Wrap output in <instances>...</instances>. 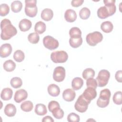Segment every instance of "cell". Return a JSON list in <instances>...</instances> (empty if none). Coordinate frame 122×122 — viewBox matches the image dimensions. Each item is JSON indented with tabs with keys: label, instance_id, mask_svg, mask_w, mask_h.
Here are the masks:
<instances>
[{
	"label": "cell",
	"instance_id": "obj_1",
	"mask_svg": "<svg viewBox=\"0 0 122 122\" xmlns=\"http://www.w3.org/2000/svg\"><path fill=\"white\" fill-rule=\"evenodd\" d=\"M0 37L3 40L10 39L17 33L16 28L11 24V21L7 19L2 20L0 23Z\"/></svg>",
	"mask_w": 122,
	"mask_h": 122
},
{
	"label": "cell",
	"instance_id": "obj_2",
	"mask_svg": "<svg viewBox=\"0 0 122 122\" xmlns=\"http://www.w3.org/2000/svg\"><path fill=\"white\" fill-rule=\"evenodd\" d=\"M116 7L114 4L102 6L97 10L98 17L101 19H104L113 15L116 12Z\"/></svg>",
	"mask_w": 122,
	"mask_h": 122
},
{
	"label": "cell",
	"instance_id": "obj_3",
	"mask_svg": "<svg viewBox=\"0 0 122 122\" xmlns=\"http://www.w3.org/2000/svg\"><path fill=\"white\" fill-rule=\"evenodd\" d=\"M111 93L109 89H104L102 90L100 93V96L97 101V105L100 108L107 107L110 102V98Z\"/></svg>",
	"mask_w": 122,
	"mask_h": 122
},
{
	"label": "cell",
	"instance_id": "obj_4",
	"mask_svg": "<svg viewBox=\"0 0 122 122\" xmlns=\"http://www.w3.org/2000/svg\"><path fill=\"white\" fill-rule=\"evenodd\" d=\"M25 12L30 17H34L37 15L38 8L36 5V0H26L25 1Z\"/></svg>",
	"mask_w": 122,
	"mask_h": 122
},
{
	"label": "cell",
	"instance_id": "obj_5",
	"mask_svg": "<svg viewBox=\"0 0 122 122\" xmlns=\"http://www.w3.org/2000/svg\"><path fill=\"white\" fill-rule=\"evenodd\" d=\"M102 39V34L100 32L97 31L89 33L86 37L87 43L92 46L96 45L98 43L101 42Z\"/></svg>",
	"mask_w": 122,
	"mask_h": 122
},
{
	"label": "cell",
	"instance_id": "obj_6",
	"mask_svg": "<svg viewBox=\"0 0 122 122\" xmlns=\"http://www.w3.org/2000/svg\"><path fill=\"white\" fill-rule=\"evenodd\" d=\"M110 77V73L109 71L106 70H101L98 74L96 79L97 82V85L100 87H104L108 82Z\"/></svg>",
	"mask_w": 122,
	"mask_h": 122
},
{
	"label": "cell",
	"instance_id": "obj_7",
	"mask_svg": "<svg viewBox=\"0 0 122 122\" xmlns=\"http://www.w3.org/2000/svg\"><path fill=\"white\" fill-rule=\"evenodd\" d=\"M68 58L67 53L64 51H59L52 52L51 55V59L54 63L65 62Z\"/></svg>",
	"mask_w": 122,
	"mask_h": 122
},
{
	"label": "cell",
	"instance_id": "obj_8",
	"mask_svg": "<svg viewBox=\"0 0 122 122\" xmlns=\"http://www.w3.org/2000/svg\"><path fill=\"white\" fill-rule=\"evenodd\" d=\"M90 103L88 102L81 95L77 99L75 103L74 104L75 109L80 112H85L88 107V105Z\"/></svg>",
	"mask_w": 122,
	"mask_h": 122
},
{
	"label": "cell",
	"instance_id": "obj_9",
	"mask_svg": "<svg viewBox=\"0 0 122 122\" xmlns=\"http://www.w3.org/2000/svg\"><path fill=\"white\" fill-rule=\"evenodd\" d=\"M43 43L44 47L50 50H55L57 49L59 45L58 41L53 37L49 35L44 37Z\"/></svg>",
	"mask_w": 122,
	"mask_h": 122
},
{
	"label": "cell",
	"instance_id": "obj_10",
	"mask_svg": "<svg viewBox=\"0 0 122 122\" xmlns=\"http://www.w3.org/2000/svg\"><path fill=\"white\" fill-rule=\"evenodd\" d=\"M65 77V70L62 66L56 67L53 73V78L57 82L62 81Z\"/></svg>",
	"mask_w": 122,
	"mask_h": 122
},
{
	"label": "cell",
	"instance_id": "obj_11",
	"mask_svg": "<svg viewBox=\"0 0 122 122\" xmlns=\"http://www.w3.org/2000/svg\"><path fill=\"white\" fill-rule=\"evenodd\" d=\"M83 97L90 103L91 101L95 99L97 96L96 89L92 87H87L82 94Z\"/></svg>",
	"mask_w": 122,
	"mask_h": 122
},
{
	"label": "cell",
	"instance_id": "obj_12",
	"mask_svg": "<svg viewBox=\"0 0 122 122\" xmlns=\"http://www.w3.org/2000/svg\"><path fill=\"white\" fill-rule=\"evenodd\" d=\"M28 97V93L24 89H20L17 90L15 93L14 100L17 103H20L25 100Z\"/></svg>",
	"mask_w": 122,
	"mask_h": 122
},
{
	"label": "cell",
	"instance_id": "obj_13",
	"mask_svg": "<svg viewBox=\"0 0 122 122\" xmlns=\"http://www.w3.org/2000/svg\"><path fill=\"white\" fill-rule=\"evenodd\" d=\"M12 51V47L10 44L4 43L0 46V56L1 58H6L10 55Z\"/></svg>",
	"mask_w": 122,
	"mask_h": 122
},
{
	"label": "cell",
	"instance_id": "obj_14",
	"mask_svg": "<svg viewBox=\"0 0 122 122\" xmlns=\"http://www.w3.org/2000/svg\"><path fill=\"white\" fill-rule=\"evenodd\" d=\"M75 92L71 89H67L65 90L62 93L63 99L67 102H71L75 98Z\"/></svg>",
	"mask_w": 122,
	"mask_h": 122
},
{
	"label": "cell",
	"instance_id": "obj_15",
	"mask_svg": "<svg viewBox=\"0 0 122 122\" xmlns=\"http://www.w3.org/2000/svg\"><path fill=\"white\" fill-rule=\"evenodd\" d=\"M64 18L67 22H72L76 20L77 14L73 10L68 9L65 12Z\"/></svg>",
	"mask_w": 122,
	"mask_h": 122
},
{
	"label": "cell",
	"instance_id": "obj_16",
	"mask_svg": "<svg viewBox=\"0 0 122 122\" xmlns=\"http://www.w3.org/2000/svg\"><path fill=\"white\" fill-rule=\"evenodd\" d=\"M32 26L31 22L27 19H23L21 20L19 24V27L21 31H27L29 30Z\"/></svg>",
	"mask_w": 122,
	"mask_h": 122
},
{
	"label": "cell",
	"instance_id": "obj_17",
	"mask_svg": "<svg viewBox=\"0 0 122 122\" xmlns=\"http://www.w3.org/2000/svg\"><path fill=\"white\" fill-rule=\"evenodd\" d=\"M4 111L6 116L8 117H13L16 114L17 109L14 104L9 103L6 105Z\"/></svg>",
	"mask_w": 122,
	"mask_h": 122
},
{
	"label": "cell",
	"instance_id": "obj_18",
	"mask_svg": "<svg viewBox=\"0 0 122 122\" xmlns=\"http://www.w3.org/2000/svg\"><path fill=\"white\" fill-rule=\"evenodd\" d=\"M47 90L50 95L52 97H57L60 93V89L59 87L55 84H51L49 85L48 87Z\"/></svg>",
	"mask_w": 122,
	"mask_h": 122
},
{
	"label": "cell",
	"instance_id": "obj_19",
	"mask_svg": "<svg viewBox=\"0 0 122 122\" xmlns=\"http://www.w3.org/2000/svg\"><path fill=\"white\" fill-rule=\"evenodd\" d=\"M53 16V12L51 9L49 8L44 9L41 13V18L45 21L51 20Z\"/></svg>",
	"mask_w": 122,
	"mask_h": 122
},
{
	"label": "cell",
	"instance_id": "obj_20",
	"mask_svg": "<svg viewBox=\"0 0 122 122\" xmlns=\"http://www.w3.org/2000/svg\"><path fill=\"white\" fill-rule=\"evenodd\" d=\"M13 94L12 90L9 88L3 89L0 93V97L4 101H8L11 99Z\"/></svg>",
	"mask_w": 122,
	"mask_h": 122
},
{
	"label": "cell",
	"instance_id": "obj_21",
	"mask_svg": "<svg viewBox=\"0 0 122 122\" xmlns=\"http://www.w3.org/2000/svg\"><path fill=\"white\" fill-rule=\"evenodd\" d=\"M83 84V80L80 77L74 78L71 81V87L74 90H79Z\"/></svg>",
	"mask_w": 122,
	"mask_h": 122
},
{
	"label": "cell",
	"instance_id": "obj_22",
	"mask_svg": "<svg viewBox=\"0 0 122 122\" xmlns=\"http://www.w3.org/2000/svg\"><path fill=\"white\" fill-rule=\"evenodd\" d=\"M34 111L36 114L40 116L44 115L47 113V110L46 106L41 103H39L36 105Z\"/></svg>",
	"mask_w": 122,
	"mask_h": 122
},
{
	"label": "cell",
	"instance_id": "obj_23",
	"mask_svg": "<svg viewBox=\"0 0 122 122\" xmlns=\"http://www.w3.org/2000/svg\"><path fill=\"white\" fill-rule=\"evenodd\" d=\"M3 67L4 70L8 72H10L15 70L16 68V64L11 60H8L4 62Z\"/></svg>",
	"mask_w": 122,
	"mask_h": 122
},
{
	"label": "cell",
	"instance_id": "obj_24",
	"mask_svg": "<svg viewBox=\"0 0 122 122\" xmlns=\"http://www.w3.org/2000/svg\"><path fill=\"white\" fill-rule=\"evenodd\" d=\"M46 29V26L44 22L39 21L35 25L34 27V30L38 34H42L44 32Z\"/></svg>",
	"mask_w": 122,
	"mask_h": 122
},
{
	"label": "cell",
	"instance_id": "obj_25",
	"mask_svg": "<svg viewBox=\"0 0 122 122\" xmlns=\"http://www.w3.org/2000/svg\"><path fill=\"white\" fill-rule=\"evenodd\" d=\"M113 28L112 23L110 21H106L102 22L101 25V30L105 33L111 32Z\"/></svg>",
	"mask_w": 122,
	"mask_h": 122
},
{
	"label": "cell",
	"instance_id": "obj_26",
	"mask_svg": "<svg viewBox=\"0 0 122 122\" xmlns=\"http://www.w3.org/2000/svg\"><path fill=\"white\" fill-rule=\"evenodd\" d=\"M82 43V38L81 37L79 38H71L69 40L70 46L73 48H77L80 47Z\"/></svg>",
	"mask_w": 122,
	"mask_h": 122
},
{
	"label": "cell",
	"instance_id": "obj_27",
	"mask_svg": "<svg viewBox=\"0 0 122 122\" xmlns=\"http://www.w3.org/2000/svg\"><path fill=\"white\" fill-rule=\"evenodd\" d=\"M22 8V4L20 1L15 0L11 4V10L14 13H18L21 10Z\"/></svg>",
	"mask_w": 122,
	"mask_h": 122
},
{
	"label": "cell",
	"instance_id": "obj_28",
	"mask_svg": "<svg viewBox=\"0 0 122 122\" xmlns=\"http://www.w3.org/2000/svg\"><path fill=\"white\" fill-rule=\"evenodd\" d=\"M33 107V103L30 101H27L23 102L20 105L21 109L25 112H30Z\"/></svg>",
	"mask_w": 122,
	"mask_h": 122
},
{
	"label": "cell",
	"instance_id": "obj_29",
	"mask_svg": "<svg viewBox=\"0 0 122 122\" xmlns=\"http://www.w3.org/2000/svg\"><path fill=\"white\" fill-rule=\"evenodd\" d=\"M10 85L15 89L20 88L22 84V80L18 77L12 78L10 81Z\"/></svg>",
	"mask_w": 122,
	"mask_h": 122
},
{
	"label": "cell",
	"instance_id": "obj_30",
	"mask_svg": "<svg viewBox=\"0 0 122 122\" xmlns=\"http://www.w3.org/2000/svg\"><path fill=\"white\" fill-rule=\"evenodd\" d=\"M71 38H79L81 37V31L78 27H72L69 31Z\"/></svg>",
	"mask_w": 122,
	"mask_h": 122
},
{
	"label": "cell",
	"instance_id": "obj_31",
	"mask_svg": "<svg viewBox=\"0 0 122 122\" xmlns=\"http://www.w3.org/2000/svg\"><path fill=\"white\" fill-rule=\"evenodd\" d=\"M25 58V55L24 52L21 50H17L13 54V59L17 62H21Z\"/></svg>",
	"mask_w": 122,
	"mask_h": 122
},
{
	"label": "cell",
	"instance_id": "obj_32",
	"mask_svg": "<svg viewBox=\"0 0 122 122\" xmlns=\"http://www.w3.org/2000/svg\"><path fill=\"white\" fill-rule=\"evenodd\" d=\"M82 75V77L85 80L93 78L95 76V71L92 68H87L83 71Z\"/></svg>",
	"mask_w": 122,
	"mask_h": 122
},
{
	"label": "cell",
	"instance_id": "obj_33",
	"mask_svg": "<svg viewBox=\"0 0 122 122\" xmlns=\"http://www.w3.org/2000/svg\"><path fill=\"white\" fill-rule=\"evenodd\" d=\"M91 14L90 10L86 7L82 8L79 12V16L82 20L88 19Z\"/></svg>",
	"mask_w": 122,
	"mask_h": 122
},
{
	"label": "cell",
	"instance_id": "obj_34",
	"mask_svg": "<svg viewBox=\"0 0 122 122\" xmlns=\"http://www.w3.org/2000/svg\"><path fill=\"white\" fill-rule=\"evenodd\" d=\"M113 102L117 105H121L122 103V92L121 91L116 92L114 93L113 98Z\"/></svg>",
	"mask_w": 122,
	"mask_h": 122
},
{
	"label": "cell",
	"instance_id": "obj_35",
	"mask_svg": "<svg viewBox=\"0 0 122 122\" xmlns=\"http://www.w3.org/2000/svg\"><path fill=\"white\" fill-rule=\"evenodd\" d=\"M28 39L30 43L32 44H36L39 41L40 36L36 32H32L29 34Z\"/></svg>",
	"mask_w": 122,
	"mask_h": 122
},
{
	"label": "cell",
	"instance_id": "obj_36",
	"mask_svg": "<svg viewBox=\"0 0 122 122\" xmlns=\"http://www.w3.org/2000/svg\"><path fill=\"white\" fill-rule=\"evenodd\" d=\"M51 113L53 116L57 119H61L63 118L64 116V112L62 109H61L60 107L56 108L54 109Z\"/></svg>",
	"mask_w": 122,
	"mask_h": 122
},
{
	"label": "cell",
	"instance_id": "obj_37",
	"mask_svg": "<svg viewBox=\"0 0 122 122\" xmlns=\"http://www.w3.org/2000/svg\"><path fill=\"white\" fill-rule=\"evenodd\" d=\"M10 11L9 6L5 3H3L0 5V15L1 16H6Z\"/></svg>",
	"mask_w": 122,
	"mask_h": 122
},
{
	"label": "cell",
	"instance_id": "obj_38",
	"mask_svg": "<svg viewBox=\"0 0 122 122\" xmlns=\"http://www.w3.org/2000/svg\"><path fill=\"white\" fill-rule=\"evenodd\" d=\"M67 121L69 122H79L80 116L75 113H70L67 116Z\"/></svg>",
	"mask_w": 122,
	"mask_h": 122
},
{
	"label": "cell",
	"instance_id": "obj_39",
	"mask_svg": "<svg viewBox=\"0 0 122 122\" xmlns=\"http://www.w3.org/2000/svg\"><path fill=\"white\" fill-rule=\"evenodd\" d=\"M86 85L87 87H92L94 89H96L98 85L96 80L93 78H91L87 79Z\"/></svg>",
	"mask_w": 122,
	"mask_h": 122
},
{
	"label": "cell",
	"instance_id": "obj_40",
	"mask_svg": "<svg viewBox=\"0 0 122 122\" xmlns=\"http://www.w3.org/2000/svg\"><path fill=\"white\" fill-rule=\"evenodd\" d=\"M48 107L50 112H51L56 108L60 107V106L59 102H57V101H51L49 103Z\"/></svg>",
	"mask_w": 122,
	"mask_h": 122
},
{
	"label": "cell",
	"instance_id": "obj_41",
	"mask_svg": "<svg viewBox=\"0 0 122 122\" xmlns=\"http://www.w3.org/2000/svg\"><path fill=\"white\" fill-rule=\"evenodd\" d=\"M83 0H73L71 2V5L73 7H78L81 6L83 3Z\"/></svg>",
	"mask_w": 122,
	"mask_h": 122
},
{
	"label": "cell",
	"instance_id": "obj_42",
	"mask_svg": "<svg viewBox=\"0 0 122 122\" xmlns=\"http://www.w3.org/2000/svg\"><path fill=\"white\" fill-rule=\"evenodd\" d=\"M115 78L117 81H118L119 82H122V71L121 70L118 71L116 72L115 75Z\"/></svg>",
	"mask_w": 122,
	"mask_h": 122
},
{
	"label": "cell",
	"instance_id": "obj_43",
	"mask_svg": "<svg viewBox=\"0 0 122 122\" xmlns=\"http://www.w3.org/2000/svg\"><path fill=\"white\" fill-rule=\"evenodd\" d=\"M42 122H53L54 120L52 118V117L50 116H46L44 117L43 118L42 120Z\"/></svg>",
	"mask_w": 122,
	"mask_h": 122
}]
</instances>
